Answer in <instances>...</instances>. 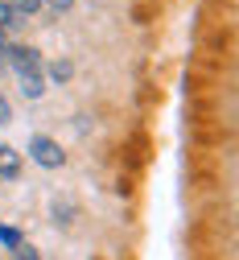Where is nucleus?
Wrapping results in <instances>:
<instances>
[{"label":"nucleus","mask_w":239,"mask_h":260,"mask_svg":"<svg viewBox=\"0 0 239 260\" xmlns=\"http://www.w3.org/2000/svg\"><path fill=\"white\" fill-rule=\"evenodd\" d=\"M29 157L38 161L42 170H58L62 161H66V153H62V145H58L54 137H46V133H38V137L29 141Z\"/></svg>","instance_id":"obj_1"},{"label":"nucleus","mask_w":239,"mask_h":260,"mask_svg":"<svg viewBox=\"0 0 239 260\" xmlns=\"http://www.w3.org/2000/svg\"><path fill=\"white\" fill-rule=\"evenodd\" d=\"M5 124H13V108H9L5 95H0V128H5Z\"/></svg>","instance_id":"obj_10"},{"label":"nucleus","mask_w":239,"mask_h":260,"mask_svg":"<svg viewBox=\"0 0 239 260\" xmlns=\"http://www.w3.org/2000/svg\"><path fill=\"white\" fill-rule=\"evenodd\" d=\"M13 256H17V260H42L33 244H21V248H13Z\"/></svg>","instance_id":"obj_8"},{"label":"nucleus","mask_w":239,"mask_h":260,"mask_svg":"<svg viewBox=\"0 0 239 260\" xmlns=\"http://www.w3.org/2000/svg\"><path fill=\"white\" fill-rule=\"evenodd\" d=\"M42 9H54V13H71L75 0H42Z\"/></svg>","instance_id":"obj_7"},{"label":"nucleus","mask_w":239,"mask_h":260,"mask_svg":"<svg viewBox=\"0 0 239 260\" xmlns=\"http://www.w3.org/2000/svg\"><path fill=\"white\" fill-rule=\"evenodd\" d=\"M17 79H21V95L25 100H42L46 95V71H25Z\"/></svg>","instance_id":"obj_3"},{"label":"nucleus","mask_w":239,"mask_h":260,"mask_svg":"<svg viewBox=\"0 0 239 260\" xmlns=\"http://www.w3.org/2000/svg\"><path fill=\"white\" fill-rule=\"evenodd\" d=\"M75 75V67H71V62H46V79H54V83H66V79H71Z\"/></svg>","instance_id":"obj_5"},{"label":"nucleus","mask_w":239,"mask_h":260,"mask_svg":"<svg viewBox=\"0 0 239 260\" xmlns=\"http://www.w3.org/2000/svg\"><path fill=\"white\" fill-rule=\"evenodd\" d=\"M21 178V153L13 145H0V182H17Z\"/></svg>","instance_id":"obj_2"},{"label":"nucleus","mask_w":239,"mask_h":260,"mask_svg":"<svg viewBox=\"0 0 239 260\" xmlns=\"http://www.w3.org/2000/svg\"><path fill=\"white\" fill-rule=\"evenodd\" d=\"M17 25H25V13L13 5V0H0V34H13Z\"/></svg>","instance_id":"obj_4"},{"label":"nucleus","mask_w":239,"mask_h":260,"mask_svg":"<svg viewBox=\"0 0 239 260\" xmlns=\"http://www.w3.org/2000/svg\"><path fill=\"white\" fill-rule=\"evenodd\" d=\"M13 5H17V9L25 13V17H33V13H38V9H42V0H13Z\"/></svg>","instance_id":"obj_9"},{"label":"nucleus","mask_w":239,"mask_h":260,"mask_svg":"<svg viewBox=\"0 0 239 260\" xmlns=\"http://www.w3.org/2000/svg\"><path fill=\"white\" fill-rule=\"evenodd\" d=\"M0 244H5V248L13 252V248H21L25 240H21V232H17V227H0Z\"/></svg>","instance_id":"obj_6"}]
</instances>
